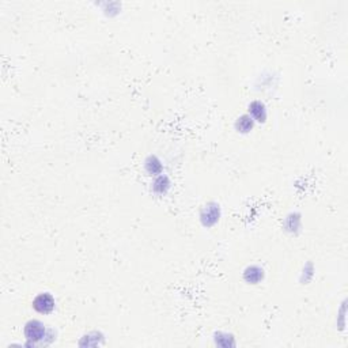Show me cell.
<instances>
[{
	"label": "cell",
	"mask_w": 348,
	"mask_h": 348,
	"mask_svg": "<svg viewBox=\"0 0 348 348\" xmlns=\"http://www.w3.org/2000/svg\"><path fill=\"white\" fill-rule=\"evenodd\" d=\"M26 336L29 340H40L41 337L44 336V326L40 323L37 321H33V323H29L26 325V330H24Z\"/></svg>",
	"instance_id": "2"
},
{
	"label": "cell",
	"mask_w": 348,
	"mask_h": 348,
	"mask_svg": "<svg viewBox=\"0 0 348 348\" xmlns=\"http://www.w3.org/2000/svg\"><path fill=\"white\" fill-rule=\"evenodd\" d=\"M33 306H34V309H36L37 312L49 313L52 312V309L55 307V301L48 294H43V295L37 297Z\"/></svg>",
	"instance_id": "1"
}]
</instances>
